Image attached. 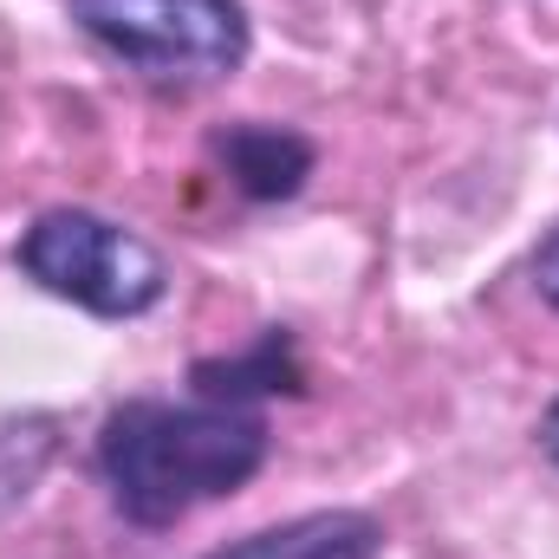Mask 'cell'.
<instances>
[{
  "label": "cell",
  "mask_w": 559,
  "mask_h": 559,
  "mask_svg": "<svg viewBox=\"0 0 559 559\" xmlns=\"http://www.w3.org/2000/svg\"><path fill=\"white\" fill-rule=\"evenodd\" d=\"M267 417L248 404L131 397L98 429V475L131 527H176L202 501L248 488L267 462Z\"/></svg>",
  "instance_id": "obj_1"
},
{
  "label": "cell",
  "mask_w": 559,
  "mask_h": 559,
  "mask_svg": "<svg viewBox=\"0 0 559 559\" xmlns=\"http://www.w3.org/2000/svg\"><path fill=\"white\" fill-rule=\"evenodd\" d=\"M72 26L163 92L235 79L254 46L241 0H72Z\"/></svg>",
  "instance_id": "obj_2"
},
{
  "label": "cell",
  "mask_w": 559,
  "mask_h": 559,
  "mask_svg": "<svg viewBox=\"0 0 559 559\" xmlns=\"http://www.w3.org/2000/svg\"><path fill=\"white\" fill-rule=\"evenodd\" d=\"M13 261L33 286H46L52 299L85 306L98 319H138L169 293L163 254L143 235L92 215V209H46L20 235Z\"/></svg>",
  "instance_id": "obj_3"
},
{
  "label": "cell",
  "mask_w": 559,
  "mask_h": 559,
  "mask_svg": "<svg viewBox=\"0 0 559 559\" xmlns=\"http://www.w3.org/2000/svg\"><path fill=\"white\" fill-rule=\"evenodd\" d=\"M209 156L248 202H293L312 176V143L286 124H228L209 138Z\"/></svg>",
  "instance_id": "obj_4"
},
{
  "label": "cell",
  "mask_w": 559,
  "mask_h": 559,
  "mask_svg": "<svg viewBox=\"0 0 559 559\" xmlns=\"http://www.w3.org/2000/svg\"><path fill=\"white\" fill-rule=\"evenodd\" d=\"M384 554V527L358 508H319L299 521L261 527L248 540H228L209 559H378Z\"/></svg>",
  "instance_id": "obj_5"
},
{
  "label": "cell",
  "mask_w": 559,
  "mask_h": 559,
  "mask_svg": "<svg viewBox=\"0 0 559 559\" xmlns=\"http://www.w3.org/2000/svg\"><path fill=\"white\" fill-rule=\"evenodd\" d=\"M189 384L209 404H248V397H280V391L299 397L306 391V365L293 352V332L286 325H267L254 338V352H241V358H202L189 371Z\"/></svg>",
  "instance_id": "obj_6"
},
{
  "label": "cell",
  "mask_w": 559,
  "mask_h": 559,
  "mask_svg": "<svg viewBox=\"0 0 559 559\" xmlns=\"http://www.w3.org/2000/svg\"><path fill=\"white\" fill-rule=\"evenodd\" d=\"M534 293H540V299L559 312V228L540 241V248H534Z\"/></svg>",
  "instance_id": "obj_7"
},
{
  "label": "cell",
  "mask_w": 559,
  "mask_h": 559,
  "mask_svg": "<svg viewBox=\"0 0 559 559\" xmlns=\"http://www.w3.org/2000/svg\"><path fill=\"white\" fill-rule=\"evenodd\" d=\"M540 449H547V462L559 468V404L547 411V417H540Z\"/></svg>",
  "instance_id": "obj_8"
}]
</instances>
